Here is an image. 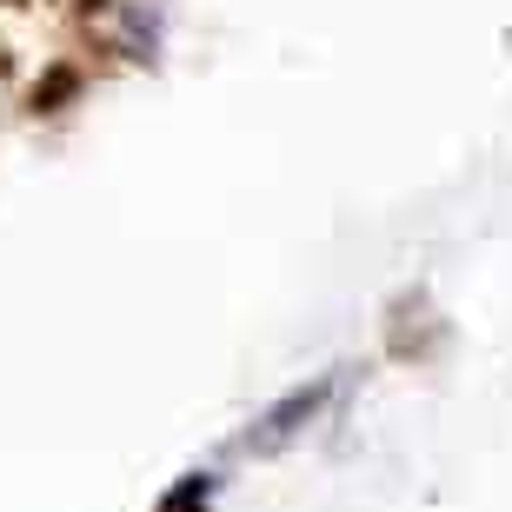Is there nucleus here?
<instances>
[{
  "label": "nucleus",
  "mask_w": 512,
  "mask_h": 512,
  "mask_svg": "<svg viewBox=\"0 0 512 512\" xmlns=\"http://www.w3.org/2000/svg\"><path fill=\"white\" fill-rule=\"evenodd\" d=\"M200 506H207V479H187V486H180L160 512H200Z\"/></svg>",
  "instance_id": "1"
},
{
  "label": "nucleus",
  "mask_w": 512,
  "mask_h": 512,
  "mask_svg": "<svg viewBox=\"0 0 512 512\" xmlns=\"http://www.w3.org/2000/svg\"><path fill=\"white\" fill-rule=\"evenodd\" d=\"M60 94H74V74H54V80L34 94V107H47V100H60Z\"/></svg>",
  "instance_id": "2"
},
{
  "label": "nucleus",
  "mask_w": 512,
  "mask_h": 512,
  "mask_svg": "<svg viewBox=\"0 0 512 512\" xmlns=\"http://www.w3.org/2000/svg\"><path fill=\"white\" fill-rule=\"evenodd\" d=\"M0 74H7V47H0Z\"/></svg>",
  "instance_id": "3"
},
{
  "label": "nucleus",
  "mask_w": 512,
  "mask_h": 512,
  "mask_svg": "<svg viewBox=\"0 0 512 512\" xmlns=\"http://www.w3.org/2000/svg\"><path fill=\"white\" fill-rule=\"evenodd\" d=\"M0 7H27V0H0Z\"/></svg>",
  "instance_id": "4"
}]
</instances>
